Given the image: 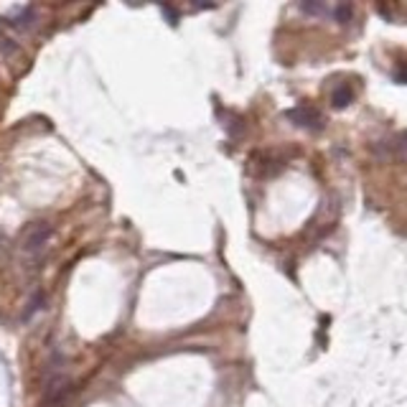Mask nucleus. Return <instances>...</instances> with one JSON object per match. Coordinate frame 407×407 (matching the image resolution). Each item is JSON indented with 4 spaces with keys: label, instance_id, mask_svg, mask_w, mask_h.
I'll list each match as a JSON object with an SVG mask.
<instances>
[{
    "label": "nucleus",
    "instance_id": "obj_1",
    "mask_svg": "<svg viewBox=\"0 0 407 407\" xmlns=\"http://www.w3.org/2000/svg\"><path fill=\"white\" fill-rule=\"evenodd\" d=\"M288 117L295 122L298 127H308V130H321V125H323V117H321L318 110H314V107H295V110H290L288 112Z\"/></svg>",
    "mask_w": 407,
    "mask_h": 407
},
{
    "label": "nucleus",
    "instance_id": "obj_2",
    "mask_svg": "<svg viewBox=\"0 0 407 407\" xmlns=\"http://www.w3.org/2000/svg\"><path fill=\"white\" fill-rule=\"evenodd\" d=\"M334 107H344V105H349V102L354 100V89L351 87H347V84H339V89L334 92Z\"/></svg>",
    "mask_w": 407,
    "mask_h": 407
}]
</instances>
